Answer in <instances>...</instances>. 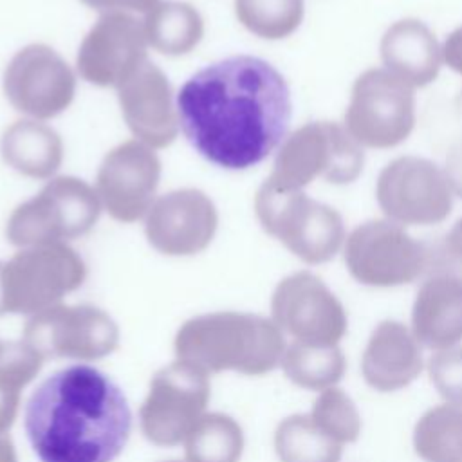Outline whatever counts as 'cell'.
I'll use <instances>...</instances> for the list:
<instances>
[{
	"mask_svg": "<svg viewBox=\"0 0 462 462\" xmlns=\"http://www.w3.org/2000/svg\"><path fill=\"white\" fill-rule=\"evenodd\" d=\"M285 78L256 56H231L195 72L177 94L180 130L209 162L226 170L260 164L291 121Z\"/></svg>",
	"mask_w": 462,
	"mask_h": 462,
	"instance_id": "obj_1",
	"label": "cell"
},
{
	"mask_svg": "<svg viewBox=\"0 0 462 462\" xmlns=\"http://www.w3.org/2000/svg\"><path fill=\"white\" fill-rule=\"evenodd\" d=\"M23 428L40 462H112L130 439L132 411L106 374L79 363L36 386Z\"/></svg>",
	"mask_w": 462,
	"mask_h": 462,
	"instance_id": "obj_2",
	"label": "cell"
},
{
	"mask_svg": "<svg viewBox=\"0 0 462 462\" xmlns=\"http://www.w3.org/2000/svg\"><path fill=\"white\" fill-rule=\"evenodd\" d=\"M175 359L206 374L236 372L263 375L282 365L287 343L278 325L249 312H209L180 325L173 341Z\"/></svg>",
	"mask_w": 462,
	"mask_h": 462,
	"instance_id": "obj_3",
	"label": "cell"
},
{
	"mask_svg": "<svg viewBox=\"0 0 462 462\" xmlns=\"http://www.w3.org/2000/svg\"><path fill=\"white\" fill-rule=\"evenodd\" d=\"M262 229L309 265L332 260L345 242L341 215L301 189H282L263 182L254 195Z\"/></svg>",
	"mask_w": 462,
	"mask_h": 462,
	"instance_id": "obj_4",
	"label": "cell"
},
{
	"mask_svg": "<svg viewBox=\"0 0 462 462\" xmlns=\"http://www.w3.org/2000/svg\"><path fill=\"white\" fill-rule=\"evenodd\" d=\"M363 166V146L345 125L310 121L282 141L265 180L282 189H303L318 177L345 186L361 175Z\"/></svg>",
	"mask_w": 462,
	"mask_h": 462,
	"instance_id": "obj_5",
	"label": "cell"
},
{
	"mask_svg": "<svg viewBox=\"0 0 462 462\" xmlns=\"http://www.w3.org/2000/svg\"><path fill=\"white\" fill-rule=\"evenodd\" d=\"M101 208L97 191L85 180L72 175L54 177L13 209L5 236L16 247L67 244L96 226Z\"/></svg>",
	"mask_w": 462,
	"mask_h": 462,
	"instance_id": "obj_6",
	"label": "cell"
},
{
	"mask_svg": "<svg viewBox=\"0 0 462 462\" xmlns=\"http://www.w3.org/2000/svg\"><path fill=\"white\" fill-rule=\"evenodd\" d=\"M87 265L69 244L22 247L0 262V287L5 314L32 316L79 289Z\"/></svg>",
	"mask_w": 462,
	"mask_h": 462,
	"instance_id": "obj_7",
	"label": "cell"
},
{
	"mask_svg": "<svg viewBox=\"0 0 462 462\" xmlns=\"http://www.w3.org/2000/svg\"><path fill=\"white\" fill-rule=\"evenodd\" d=\"M415 94L386 69H368L352 85L345 128L366 148H393L415 128Z\"/></svg>",
	"mask_w": 462,
	"mask_h": 462,
	"instance_id": "obj_8",
	"label": "cell"
},
{
	"mask_svg": "<svg viewBox=\"0 0 462 462\" xmlns=\"http://www.w3.org/2000/svg\"><path fill=\"white\" fill-rule=\"evenodd\" d=\"M430 253L392 220L359 224L345 240V265L366 287L390 289L415 282L428 267Z\"/></svg>",
	"mask_w": 462,
	"mask_h": 462,
	"instance_id": "obj_9",
	"label": "cell"
},
{
	"mask_svg": "<svg viewBox=\"0 0 462 462\" xmlns=\"http://www.w3.org/2000/svg\"><path fill=\"white\" fill-rule=\"evenodd\" d=\"M22 341L45 359L96 361L119 345V327L96 305L58 303L29 316Z\"/></svg>",
	"mask_w": 462,
	"mask_h": 462,
	"instance_id": "obj_10",
	"label": "cell"
},
{
	"mask_svg": "<svg viewBox=\"0 0 462 462\" xmlns=\"http://www.w3.org/2000/svg\"><path fill=\"white\" fill-rule=\"evenodd\" d=\"M209 395V374L186 361H171L150 381L139 410L143 435L155 446L182 444L206 413Z\"/></svg>",
	"mask_w": 462,
	"mask_h": 462,
	"instance_id": "obj_11",
	"label": "cell"
},
{
	"mask_svg": "<svg viewBox=\"0 0 462 462\" xmlns=\"http://www.w3.org/2000/svg\"><path fill=\"white\" fill-rule=\"evenodd\" d=\"M375 199L386 218L402 227L439 224L453 208L444 170L417 155L397 157L381 170Z\"/></svg>",
	"mask_w": 462,
	"mask_h": 462,
	"instance_id": "obj_12",
	"label": "cell"
},
{
	"mask_svg": "<svg viewBox=\"0 0 462 462\" xmlns=\"http://www.w3.org/2000/svg\"><path fill=\"white\" fill-rule=\"evenodd\" d=\"M271 319L283 336L307 345H339L348 330L343 303L309 271L292 273L278 282L271 296Z\"/></svg>",
	"mask_w": 462,
	"mask_h": 462,
	"instance_id": "obj_13",
	"label": "cell"
},
{
	"mask_svg": "<svg viewBox=\"0 0 462 462\" xmlns=\"http://www.w3.org/2000/svg\"><path fill=\"white\" fill-rule=\"evenodd\" d=\"M2 87L18 112L42 121L69 108L76 94V76L52 47L31 43L9 60Z\"/></svg>",
	"mask_w": 462,
	"mask_h": 462,
	"instance_id": "obj_14",
	"label": "cell"
},
{
	"mask_svg": "<svg viewBox=\"0 0 462 462\" xmlns=\"http://www.w3.org/2000/svg\"><path fill=\"white\" fill-rule=\"evenodd\" d=\"M146 32L141 20L130 13H103L83 38L76 69L96 87L119 88L146 60Z\"/></svg>",
	"mask_w": 462,
	"mask_h": 462,
	"instance_id": "obj_15",
	"label": "cell"
},
{
	"mask_svg": "<svg viewBox=\"0 0 462 462\" xmlns=\"http://www.w3.org/2000/svg\"><path fill=\"white\" fill-rule=\"evenodd\" d=\"M161 161L153 148L137 139L112 148L101 161L96 191L106 213L123 224L146 217L155 202Z\"/></svg>",
	"mask_w": 462,
	"mask_h": 462,
	"instance_id": "obj_16",
	"label": "cell"
},
{
	"mask_svg": "<svg viewBox=\"0 0 462 462\" xmlns=\"http://www.w3.org/2000/svg\"><path fill=\"white\" fill-rule=\"evenodd\" d=\"M217 227V208L197 188H180L161 195L144 220L146 240L166 256H193L204 251Z\"/></svg>",
	"mask_w": 462,
	"mask_h": 462,
	"instance_id": "obj_17",
	"label": "cell"
},
{
	"mask_svg": "<svg viewBox=\"0 0 462 462\" xmlns=\"http://www.w3.org/2000/svg\"><path fill=\"white\" fill-rule=\"evenodd\" d=\"M123 119L134 137L150 148H166L179 135V112L166 74L146 61L117 88Z\"/></svg>",
	"mask_w": 462,
	"mask_h": 462,
	"instance_id": "obj_18",
	"label": "cell"
},
{
	"mask_svg": "<svg viewBox=\"0 0 462 462\" xmlns=\"http://www.w3.org/2000/svg\"><path fill=\"white\" fill-rule=\"evenodd\" d=\"M422 368L420 343L411 328L397 319L377 323L361 357L365 383L383 393L397 392L410 386Z\"/></svg>",
	"mask_w": 462,
	"mask_h": 462,
	"instance_id": "obj_19",
	"label": "cell"
},
{
	"mask_svg": "<svg viewBox=\"0 0 462 462\" xmlns=\"http://www.w3.org/2000/svg\"><path fill=\"white\" fill-rule=\"evenodd\" d=\"M411 332L433 350L462 341V276L449 271L430 274L419 287L411 307Z\"/></svg>",
	"mask_w": 462,
	"mask_h": 462,
	"instance_id": "obj_20",
	"label": "cell"
},
{
	"mask_svg": "<svg viewBox=\"0 0 462 462\" xmlns=\"http://www.w3.org/2000/svg\"><path fill=\"white\" fill-rule=\"evenodd\" d=\"M379 51L384 69L411 88L433 83L444 63L437 36L415 18L392 23L381 38Z\"/></svg>",
	"mask_w": 462,
	"mask_h": 462,
	"instance_id": "obj_21",
	"label": "cell"
},
{
	"mask_svg": "<svg viewBox=\"0 0 462 462\" xmlns=\"http://www.w3.org/2000/svg\"><path fill=\"white\" fill-rule=\"evenodd\" d=\"M4 162L31 179H51L63 162V141L49 125L20 119L9 125L0 139Z\"/></svg>",
	"mask_w": 462,
	"mask_h": 462,
	"instance_id": "obj_22",
	"label": "cell"
},
{
	"mask_svg": "<svg viewBox=\"0 0 462 462\" xmlns=\"http://www.w3.org/2000/svg\"><path fill=\"white\" fill-rule=\"evenodd\" d=\"M148 45L166 56L191 52L204 36V20L188 2H159L143 20Z\"/></svg>",
	"mask_w": 462,
	"mask_h": 462,
	"instance_id": "obj_23",
	"label": "cell"
},
{
	"mask_svg": "<svg viewBox=\"0 0 462 462\" xmlns=\"http://www.w3.org/2000/svg\"><path fill=\"white\" fill-rule=\"evenodd\" d=\"M285 377L300 388L321 392L336 386L346 370L339 345H307L292 341L282 357Z\"/></svg>",
	"mask_w": 462,
	"mask_h": 462,
	"instance_id": "obj_24",
	"label": "cell"
},
{
	"mask_svg": "<svg viewBox=\"0 0 462 462\" xmlns=\"http://www.w3.org/2000/svg\"><path fill=\"white\" fill-rule=\"evenodd\" d=\"M280 462H339L343 444L319 428L309 413L285 417L274 431Z\"/></svg>",
	"mask_w": 462,
	"mask_h": 462,
	"instance_id": "obj_25",
	"label": "cell"
},
{
	"mask_svg": "<svg viewBox=\"0 0 462 462\" xmlns=\"http://www.w3.org/2000/svg\"><path fill=\"white\" fill-rule=\"evenodd\" d=\"M411 440L424 462H462V408L446 402L426 410Z\"/></svg>",
	"mask_w": 462,
	"mask_h": 462,
	"instance_id": "obj_26",
	"label": "cell"
},
{
	"mask_svg": "<svg viewBox=\"0 0 462 462\" xmlns=\"http://www.w3.org/2000/svg\"><path fill=\"white\" fill-rule=\"evenodd\" d=\"M182 444L188 462H240L245 440L233 417L206 411Z\"/></svg>",
	"mask_w": 462,
	"mask_h": 462,
	"instance_id": "obj_27",
	"label": "cell"
},
{
	"mask_svg": "<svg viewBox=\"0 0 462 462\" xmlns=\"http://www.w3.org/2000/svg\"><path fill=\"white\" fill-rule=\"evenodd\" d=\"M43 357L20 341L0 346V433H7L18 417L23 388L42 370Z\"/></svg>",
	"mask_w": 462,
	"mask_h": 462,
	"instance_id": "obj_28",
	"label": "cell"
},
{
	"mask_svg": "<svg viewBox=\"0 0 462 462\" xmlns=\"http://www.w3.org/2000/svg\"><path fill=\"white\" fill-rule=\"evenodd\" d=\"M238 22L263 40H283L303 22V0H235Z\"/></svg>",
	"mask_w": 462,
	"mask_h": 462,
	"instance_id": "obj_29",
	"label": "cell"
},
{
	"mask_svg": "<svg viewBox=\"0 0 462 462\" xmlns=\"http://www.w3.org/2000/svg\"><path fill=\"white\" fill-rule=\"evenodd\" d=\"M309 415L337 442L352 444L361 435V415L356 402L337 386L321 390Z\"/></svg>",
	"mask_w": 462,
	"mask_h": 462,
	"instance_id": "obj_30",
	"label": "cell"
},
{
	"mask_svg": "<svg viewBox=\"0 0 462 462\" xmlns=\"http://www.w3.org/2000/svg\"><path fill=\"white\" fill-rule=\"evenodd\" d=\"M430 381L439 395L448 402L462 408V346L439 350L428 363Z\"/></svg>",
	"mask_w": 462,
	"mask_h": 462,
	"instance_id": "obj_31",
	"label": "cell"
},
{
	"mask_svg": "<svg viewBox=\"0 0 462 462\" xmlns=\"http://www.w3.org/2000/svg\"><path fill=\"white\" fill-rule=\"evenodd\" d=\"M85 5L101 11V13H114V11H137V13H148L153 9L161 0H81Z\"/></svg>",
	"mask_w": 462,
	"mask_h": 462,
	"instance_id": "obj_32",
	"label": "cell"
},
{
	"mask_svg": "<svg viewBox=\"0 0 462 462\" xmlns=\"http://www.w3.org/2000/svg\"><path fill=\"white\" fill-rule=\"evenodd\" d=\"M444 175L448 179V184H449L453 195L462 199V139L455 141L449 146V150L446 153Z\"/></svg>",
	"mask_w": 462,
	"mask_h": 462,
	"instance_id": "obj_33",
	"label": "cell"
},
{
	"mask_svg": "<svg viewBox=\"0 0 462 462\" xmlns=\"http://www.w3.org/2000/svg\"><path fill=\"white\" fill-rule=\"evenodd\" d=\"M442 61L462 76V25L448 34L442 43Z\"/></svg>",
	"mask_w": 462,
	"mask_h": 462,
	"instance_id": "obj_34",
	"label": "cell"
},
{
	"mask_svg": "<svg viewBox=\"0 0 462 462\" xmlns=\"http://www.w3.org/2000/svg\"><path fill=\"white\" fill-rule=\"evenodd\" d=\"M446 251L453 260L462 263V217L455 222L446 236Z\"/></svg>",
	"mask_w": 462,
	"mask_h": 462,
	"instance_id": "obj_35",
	"label": "cell"
},
{
	"mask_svg": "<svg viewBox=\"0 0 462 462\" xmlns=\"http://www.w3.org/2000/svg\"><path fill=\"white\" fill-rule=\"evenodd\" d=\"M0 462H18L14 444L7 433H0Z\"/></svg>",
	"mask_w": 462,
	"mask_h": 462,
	"instance_id": "obj_36",
	"label": "cell"
},
{
	"mask_svg": "<svg viewBox=\"0 0 462 462\" xmlns=\"http://www.w3.org/2000/svg\"><path fill=\"white\" fill-rule=\"evenodd\" d=\"M457 112H458V116L462 117V92H460L458 97H457Z\"/></svg>",
	"mask_w": 462,
	"mask_h": 462,
	"instance_id": "obj_37",
	"label": "cell"
},
{
	"mask_svg": "<svg viewBox=\"0 0 462 462\" xmlns=\"http://www.w3.org/2000/svg\"><path fill=\"white\" fill-rule=\"evenodd\" d=\"M2 314H5V310H4V301H2V287H0V316Z\"/></svg>",
	"mask_w": 462,
	"mask_h": 462,
	"instance_id": "obj_38",
	"label": "cell"
},
{
	"mask_svg": "<svg viewBox=\"0 0 462 462\" xmlns=\"http://www.w3.org/2000/svg\"><path fill=\"white\" fill-rule=\"evenodd\" d=\"M164 462H188V460L184 458V460H164Z\"/></svg>",
	"mask_w": 462,
	"mask_h": 462,
	"instance_id": "obj_39",
	"label": "cell"
},
{
	"mask_svg": "<svg viewBox=\"0 0 462 462\" xmlns=\"http://www.w3.org/2000/svg\"><path fill=\"white\" fill-rule=\"evenodd\" d=\"M2 343H4V341H0V346H2Z\"/></svg>",
	"mask_w": 462,
	"mask_h": 462,
	"instance_id": "obj_40",
	"label": "cell"
}]
</instances>
